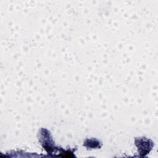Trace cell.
I'll return each mask as SVG.
<instances>
[{
  "label": "cell",
  "mask_w": 158,
  "mask_h": 158,
  "mask_svg": "<svg viewBox=\"0 0 158 158\" xmlns=\"http://www.w3.org/2000/svg\"><path fill=\"white\" fill-rule=\"evenodd\" d=\"M38 141L48 154L52 155L59 151V147L55 145L51 133L45 128H41L38 132Z\"/></svg>",
  "instance_id": "6da1fadb"
},
{
  "label": "cell",
  "mask_w": 158,
  "mask_h": 158,
  "mask_svg": "<svg viewBox=\"0 0 158 158\" xmlns=\"http://www.w3.org/2000/svg\"><path fill=\"white\" fill-rule=\"evenodd\" d=\"M135 144L138 148L139 156L141 157H145L152 151L154 143L149 138L140 136L135 138Z\"/></svg>",
  "instance_id": "7a4b0ae2"
},
{
  "label": "cell",
  "mask_w": 158,
  "mask_h": 158,
  "mask_svg": "<svg viewBox=\"0 0 158 158\" xmlns=\"http://www.w3.org/2000/svg\"><path fill=\"white\" fill-rule=\"evenodd\" d=\"M83 146H85L88 150L93 149H100L102 146V142L97 138H86L83 141Z\"/></svg>",
  "instance_id": "3957f363"
}]
</instances>
